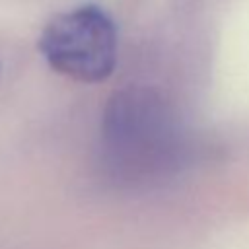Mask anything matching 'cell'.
Here are the masks:
<instances>
[{
  "label": "cell",
  "instance_id": "1",
  "mask_svg": "<svg viewBox=\"0 0 249 249\" xmlns=\"http://www.w3.org/2000/svg\"><path fill=\"white\" fill-rule=\"evenodd\" d=\"M103 163L115 179L136 183L171 171L183 156V132L173 107L150 88L115 91L101 123Z\"/></svg>",
  "mask_w": 249,
  "mask_h": 249
},
{
  "label": "cell",
  "instance_id": "2",
  "mask_svg": "<svg viewBox=\"0 0 249 249\" xmlns=\"http://www.w3.org/2000/svg\"><path fill=\"white\" fill-rule=\"evenodd\" d=\"M37 47L54 72L82 84H99L117 64V27L103 8L84 4L53 16Z\"/></svg>",
  "mask_w": 249,
  "mask_h": 249
}]
</instances>
